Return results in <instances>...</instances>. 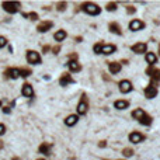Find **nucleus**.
Wrapping results in <instances>:
<instances>
[{
  "label": "nucleus",
  "mask_w": 160,
  "mask_h": 160,
  "mask_svg": "<svg viewBox=\"0 0 160 160\" xmlns=\"http://www.w3.org/2000/svg\"><path fill=\"white\" fill-rule=\"evenodd\" d=\"M82 10L84 13H87V14H90V16H99L100 13H101V7H100L99 4L90 3V2L83 3L82 4Z\"/></svg>",
  "instance_id": "obj_1"
},
{
  "label": "nucleus",
  "mask_w": 160,
  "mask_h": 160,
  "mask_svg": "<svg viewBox=\"0 0 160 160\" xmlns=\"http://www.w3.org/2000/svg\"><path fill=\"white\" fill-rule=\"evenodd\" d=\"M3 8L6 10L7 13H10V14H14V13H17L18 10H20V6L21 4L18 3V2H3Z\"/></svg>",
  "instance_id": "obj_2"
},
{
  "label": "nucleus",
  "mask_w": 160,
  "mask_h": 160,
  "mask_svg": "<svg viewBox=\"0 0 160 160\" xmlns=\"http://www.w3.org/2000/svg\"><path fill=\"white\" fill-rule=\"evenodd\" d=\"M27 62L31 63V65H39L42 62V59L38 52H35V51H28V52H27Z\"/></svg>",
  "instance_id": "obj_3"
},
{
  "label": "nucleus",
  "mask_w": 160,
  "mask_h": 160,
  "mask_svg": "<svg viewBox=\"0 0 160 160\" xmlns=\"http://www.w3.org/2000/svg\"><path fill=\"white\" fill-rule=\"evenodd\" d=\"M146 74H149L152 77V83L156 84V83L160 82V69H155L153 66H149L146 69Z\"/></svg>",
  "instance_id": "obj_4"
},
{
  "label": "nucleus",
  "mask_w": 160,
  "mask_h": 160,
  "mask_svg": "<svg viewBox=\"0 0 160 160\" xmlns=\"http://www.w3.org/2000/svg\"><path fill=\"white\" fill-rule=\"evenodd\" d=\"M157 96V87H156V84H153V83H150L146 89H145V97L146 99H155Z\"/></svg>",
  "instance_id": "obj_5"
},
{
  "label": "nucleus",
  "mask_w": 160,
  "mask_h": 160,
  "mask_svg": "<svg viewBox=\"0 0 160 160\" xmlns=\"http://www.w3.org/2000/svg\"><path fill=\"white\" fill-rule=\"evenodd\" d=\"M87 108H89V104H87V97L83 94L82 96V100H80V103L77 104V114L79 115H84L87 112Z\"/></svg>",
  "instance_id": "obj_6"
},
{
  "label": "nucleus",
  "mask_w": 160,
  "mask_h": 160,
  "mask_svg": "<svg viewBox=\"0 0 160 160\" xmlns=\"http://www.w3.org/2000/svg\"><path fill=\"white\" fill-rule=\"evenodd\" d=\"M132 89H133V87H132V83L129 82V80H121V82H119V91L124 93V94L132 91Z\"/></svg>",
  "instance_id": "obj_7"
},
{
  "label": "nucleus",
  "mask_w": 160,
  "mask_h": 160,
  "mask_svg": "<svg viewBox=\"0 0 160 160\" xmlns=\"http://www.w3.org/2000/svg\"><path fill=\"white\" fill-rule=\"evenodd\" d=\"M145 28V23L143 21H140V20H132L131 23H129V30L131 31H140V30H143Z\"/></svg>",
  "instance_id": "obj_8"
},
{
  "label": "nucleus",
  "mask_w": 160,
  "mask_h": 160,
  "mask_svg": "<svg viewBox=\"0 0 160 160\" xmlns=\"http://www.w3.org/2000/svg\"><path fill=\"white\" fill-rule=\"evenodd\" d=\"M4 77L6 79H18L20 77V69H16V67H10L4 72Z\"/></svg>",
  "instance_id": "obj_9"
},
{
  "label": "nucleus",
  "mask_w": 160,
  "mask_h": 160,
  "mask_svg": "<svg viewBox=\"0 0 160 160\" xmlns=\"http://www.w3.org/2000/svg\"><path fill=\"white\" fill-rule=\"evenodd\" d=\"M132 52L138 53V55H140V53H145L146 52V49H148V45L145 44V42H138V44H135V45L131 48Z\"/></svg>",
  "instance_id": "obj_10"
},
{
  "label": "nucleus",
  "mask_w": 160,
  "mask_h": 160,
  "mask_svg": "<svg viewBox=\"0 0 160 160\" xmlns=\"http://www.w3.org/2000/svg\"><path fill=\"white\" fill-rule=\"evenodd\" d=\"M52 27H53L52 21H42V23L38 24L37 30H38V33H46V31H49Z\"/></svg>",
  "instance_id": "obj_11"
},
{
  "label": "nucleus",
  "mask_w": 160,
  "mask_h": 160,
  "mask_svg": "<svg viewBox=\"0 0 160 160\" xmlns=\"http://www.w3.org/2000/svg\"><path fill=\"white\" fill-rule=\"evenodd\" d=\"M129 140H131L132 143H140V142L145 140V135L140 133V132H132L131 135H129Z\"/></svg>",
  "instance_id": "obj_12"
},
{
  "label": "nucleus",
  "mask_w": 160,
  "mask_h": 160,
  "mask_svg": "<svg viewBox=\"0 0 160 160\" xmlns=\"http://www.w3.org/2000/svg\"><path fill=\"white\" fill-rule=\"evenodd\" d=\"M21 94L24 96V97H33V96H34V89H33V86H31V84H28V83L23 84Z\"/></svg>",
  "instance_id": "obj_13"
},
{
  "label": "nucleus",
  "mask_w": 160,
  "mask_h": 160,
  "mask_svg": "<svg viewBox=\"0 0 160 160\" xmlns=\"http://www.w3.org/2000/svg\"><path fill=\"white\" fill-rule=\"evenodd\" d=\"M70 83H73V77L69 73H62L61 79H59V84L61 86H67Z\"/></svg>",
  "instance_id": "obj_14"
},
{
  "label": "nucleus",
  "mask_w": 160,
  "mask_h": 160,
  "mask_svg": "<svg viewBox=\"0 0 160 160\" xmlns=\"http://www.w3.org/2000/svg\"><path fill=\"white\" fill-rule=\"evenodd\" d=\"M67 67H69V70H70V72H73V73L80 72V69H82V66L79 65L77 61H69V62H67Z\"/></svg>",
  "instance_id": "obj_15"
},
{
  "label": "nucleus",
  "mask_w": 160,
  "mask_h": 160,
  "mask_svg": "<svg viewBox=\"0 0 160 160\" xmlns=\"http://www.w3.org/2000/svg\"><path fill=\"white\" fill-rule=\"evenodd\" d=\"M51 148H52V146H51V143H48V142H44V143L39 146V149H38V150H39V153H42V155H45V156H49V155H51Z\"/></svg>",
  "instance_id": "obj_16"
},
{
  "label": "nucleus",
  "mask_w": 160,
  "mask_h": 160,
  "mask_svg": "<svg viewBox=\"0 0 160 160\" xmlns=\"http://www.w3.org/2000/svg\"><path fill=\"white\" fill-rule=\"evenodd\" d=\"M108 69L112 74H117L118 72H121V63L119 62H111L110 65H108Z\"/></svg>",
  "instance_id": "obj_17"
},
{
  "label": "nucleus",
  "mask_w": 160,
  "mask_h": 160,
  "mask_svg": "<svg viewBox=\"0 0 160 160\" xmlns=\"http://www.w3.org/2000/svg\"><path fill=\"white\" fill-rule=\"evenodd\" d=\"M108 30H110L112 34H117V35H122V31H121V27H119L118 23H111L108 25Z\"/></svg>",
  "instance_id": "obj_18"
},
{
  "label": "nucleus",
  "mask_w": 160,
  "mask_h": 160,
  "mask_svg": "<svg viewBox=\"0 0 160 160\" xmlns=\"http://www.w3.org/2000/svg\"><path fill=\"white\" fill-rule=\"evenodd\" d=\"M115 51H117L115 45H103V48H101V53H104V55H111Z\"/></svg>",
  "instance_id": "obj_19"
},
{
  "label": "nucleus",
  "mask_w": 160,
  "mask_h": 160,
  "mask_svg": "<svg viewBox=\"0 0 160 160\" xmlns=\"http://www.w3.org/2000/svg\"><path fill=\"white\" fill-rule=\"evenodd\" d=\"M114 107L115 108H118V110H125L129 107V103H128L127 100H118V101H115L114 103Z\"/></svg>",
  "instance_id": "obj_20"
},
{
  "label": "nucleus",
  "mask_w": 160,
  "mask_h": 160,
  "mask_svg": "<svg viewBox=\"0 0 160 160\" xmlns=\"http://www.w3.org/2000/svg\"><path fill=\"white\" fill-rule=\"evenodd\" d=\"M146 62H148L150 66H153L157 62V56L153 52H148L146 53Z\"/></svg>",
  "instance_id": "obj_21"
},
{
  "label": "nucleus",
  "mask_w": 160,
  "mask_h": 160,
  "mask_svg": "<svg viewBox=\"0 0 160 160\" xmlns=\"http://www.w3.org/2000/svg\"><path fill=\"white\" fill-rule=\"evenodd\" d=\"M77 119H79L77 115H69V117L65 119V124L67 125V127H73L74 124L77 122Z\"/></svg>",
  "instance_id": "obj_22"
},
{
  "label": "nucleus",
  "mask_w": 160,
  "mask_h": 160,
  "mask_svg": "<svg viewBox=\"0 0 160 160\" xmlns=\"http://www.w3.org/2000/svg\"><path fill=\"white\" fill-rule=\"evenodd\" d=\"M145 114H146V112H145L142 108H136V110L132 111V118H135V119H138V121H139V119L142 118Z\"/></svg>",
  "instance_id": "obj_23"
},
{
  "label": "nucleus",
  "mask_w": 160,
  "mask_h": 160,
  "mask_svg": "<svg viewBox=\"0 0 160 160\" xmlns=\"http://www.w3.org/2000/svg\"><path fill=\"white\" fill-rule=\"evenodd\" d=\"M139 122L142 124V125H146V127H149V125H152V117L148 114H145L142 118L139 119Z\"/></svg>",
  "instance_id": "obj_24"
},
{
  "label": "nucleus",
  "mask_w": 160,
  "mask_h": 160,
  "mask_svg": "<svg viewBox=\"0 0 160 160\" xmlns=\"http://www.w3.org/2000/svg\"><path fill=\"white\" fill-rule=\"evenodd\" d=\"M66 35H67V34H66V31H63V30H61V31H58V33L55 34L53 37H55V39H56L58 42H61V41H63V39H65V38H66Z\"/></svg>",
  "instance_id": "obj_25"
},
{
  "label": "nucleus",
  "mask_w": 160,
  "mask_h": 160,
  "mask_svg": "<svg viewBox=\"0 0 160 160\" xmlns=\"http://www.w3.org/2000/svg\"><path fill=\"white\" fill-rule=\"evenodd\" d=\"M23 17H24V18H30V20H33V21L38 20L37 13H23Z\"/></svg>",
  "instance_id": "obj_26"
},
{
  "label": "nucleus",
  "mask_w": 160,
  "mask_h": 160,
  "mask_svg": "<svg viewBox=\"0 0 160 160\" xmlns=\"http://www.w3.org/2000/svg\"><path fill=\"white\" fill-rule=\"evenodd\" d=\"M122 155L125 157H131L132 155H133V150H132V149H129V148H127V149H124V150H122Z\"/></svg>",
  "instance_id": "obj_27"
},
{
  "label": "nucleus",
  "mask_w": 160,
  "mask_h": 160,
  "mask_svg": "<svg viewBox=\"0 0 160 160\" xmlns=\"http://www.w3.org/2000/svg\"><path fill=\"white\" fill-rule=\"evenodd\" d=\"M30 74H31V70L30 69H20V76H23V77H28Z\"/></svg>",
  "instance_id": "obj_28"
},
{
  "label": "nucleus",
  "mask_w": 160,
  "mask_h": 160,
  "mask_svg": "<svg viewBox=\"0 0 160 160\" xmlns=\"http://www.w3.org/2000/svg\"><path fill=\"white\" fill-rule=\"evenodd\" d=\"M56 8H58V11H65L66 10V2H59Z\"/></svg>",
  "instance_id": "obj_29"
},
{
  "label": "nucleus",
  "mask_w": 160,
  "mask_h": 160,
  "mask_svg": "<svg viewBox=\"0 0 160 160\" xmlns=\"http://www.w3.org/2000/svg\"><path fill=\"white\" fill-rule=\"evenodd\" d=\"M117 10V3H108L107 4V11H115Z\"/></svg>",
  "instance_id": "obj_30"
},
{
  "label": "nucleus",
  "mask_w": 160,
  "mask_h": 160,
  "mask_svg": "<svg viewBox=\"0 0 160 160\" xmlns=\"http://www.w3.org/2000/svg\"><path fill=\"white\" fill-rule=\"evenodd\" d=\"M101 48H103L101 44H96V45L93 46V51H94L96 53H101Z\"/></svg>",
  "instance_id": "obj_31"
},
{
  "label": "nucleus",
  "mask_w": 160,
  "mask_h": 160,
  "mask_svg": "<svg viewBox=\"0 0 160 160\" xmlns=\"http://www.w3.org/2000/svg\"><path fill=\"white\" fill-rule=\"evenodd\" d=\"M127 13H128V14H135L136 8L133 7V6H128V7H127Z\"/></svg>",
  "instance_id": "obj_32"
},
{
  "label": "nucleus",
  "mask_w": 160,
  "mask_h": 160,
  "mask_svg": "<svg viewBox=\"0 0 160 160\" xmlns=\"http://www.w3.org/2000/svg\"><path fill=\"white\" fill-rule=\"evenodd\" d=\"M7 45V39L4 37H0V48H3V46Z\"/></svg>",
  "instance_id": "obj_33"
},
{
  "label": "nucleus",
  "mask_w": 160,
  "mask_h": 160,
  "mask_svg": "<svg viewBox=\"0 0 160 160\" xmlns=\"http://www.w3.org/2000/svg\"><path fill=\"white\" fill-rule=\"evenodd\" d=\"M4 132H6V127H4L3 124H0V136L3 135Z\"/></svg>",
  "instance_id": "obj_34"
},
{
  "label": "nucleus",
  "mask_w": 160,
  "mask_h": 160,
  "mask_svg": "<svg viewBox=\"0 0 160 160\" xmlns=\"http://www.w3.org/2000/svg\"><path fill=\"white\" fill-rule=\"evenodd\" d=\"M52 51H53V53L56 55V53H59V51H61V48H59V46H55V48H52Z\"/></svg>",
  "instance_id": "obj_35"
},
{
  "label": "nucleus",
  "mask_w": 160,
  "mask_h": 160,
  "mask_svg": "<svg viewBox=\"0 0 160 160\" xmlns=\"http://www.w3.org/2000/svg\"><path fill=\"white\" fill-rule=\"evenodd\" d=\"M3 112H4V114H10V108H8V107L3 108Z\"/></svg>",
  "instance_id": "obj_36"
},
{
  "label": "nucleus",
  "mask_w": 160,
  "mask_h": 160,
  "mask_svg": "<svg viewBox=\"0 0 160 160\" xmlns=\"http://www.w3.org/2000/svg\"><path fill=\"white\" fill-rule=\"evenodd\" d=\"M49 49H51V46H48V45H46V46H44V49H42V51H44V52L46 53V52H48V51H49Z\"/></svg>",
  "instance_id": "obj_37"
},
{
  "label": "nucleus",
  "mask_w": 160,
  "mask_h": 160,
  "mask_svg": "<svg viewBox=\"0 0 160 160\" xmlns=\"http://www.w3.org/2000/svg\"><path fill=\"white\" fill-rule=\"evenodd\" d=\"M105 142H104V140H103V142H100V145H99V146H100V148H105Z\"/></svg>",
  "instance_id": "obj_38"
},
{
  "label": "nucleus",
  "mask_w": 160,
  "mask_h": 160,
  "mask_svg": "<svg viewBox=\"0 0 160 160\" xmlns=\"http://www.w3.org/2000/svg\"><path fill=\"white\" fill-rule=\"evenodd\" d=\"M3 148V142H2V140H0V149Z\"/></svg>",
  "instance_id": "obj_39"
},
{
  "label": "nucleus",
  "mask_w": 160,
  "mask_h": 160,
  "mask_svg": "<svg viewBox=\"0 0 160 160\" xmlns=\"http://www.w3.org/2000/svg\"><path fill=\"white\" fill-rule=\"evenodd\" d=\"M13 160H21L20 157H13Z\"/></svg>",
  "instance_id": "obj_40"
},
{
  "label": "nucleus",
  "mask_w": 160,
  "mask_h": 160,
  "mask_svg": "<svg viewBox=\"0 0 160 160\" xmlns=\"http://www.w3.org/2000/svg\"><path fill=\"white\" fill-rule=\"evenodd\" d=\"M159 55H160V45H159Z\"/></svg>",
  "instance_id": "obj_41"
},
{
  "label": "nucleus",
  "mask_w": 160,
  "mask_h": 160,
  "mask_svg": "<svg viewBox=\"0 0 160 160\" xmlns=\"http://www.w3.org/2000/svg\"><path fill=\"white\" fill-rule=\"evenodd\" d=\"M38 160H45V159H38Z\"/></svg>",
  "instance_id": "obj_42"
},
{
  "label": "nucleus",
  "mask_w": 160,
  "mask_h": 160,
  "mask_svg": "<svg viewBox=\"0 0 160 160\" xmlns=\"http://www.w3.org/2000/svg\"><path fill=\"white\" fill-rule=\"evenodd\" d=\"M0 107H2V101H0Z\"/></svg>",
  "instance_id": "obj_43"
}]
</instances>
